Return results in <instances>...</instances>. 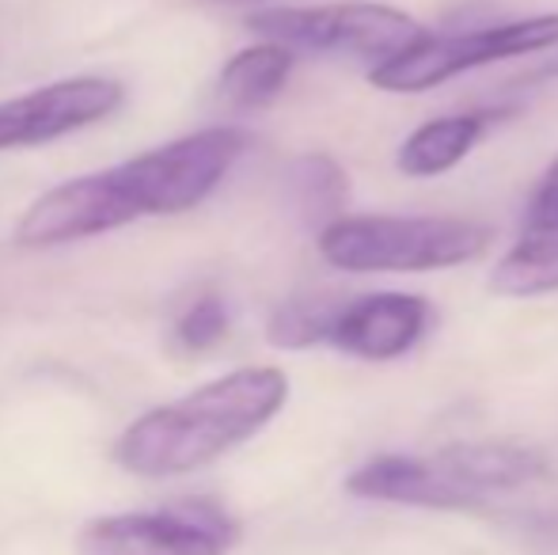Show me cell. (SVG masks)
I'll return each instance as SVG.
<instances>
[{
	"instance_id": "3957f363",
	"label": "cell",
	"mask_w": 558,
	"mask_h": 555,
	"mask_svg": "<svg viewBox=\"0 0 558 555\" xmlns=\"http://www.w3.org/2000/svg\"><path fill=\"white\" fill-rule=\"evenodd\" d=\"M547 475L544 453L513 442H468L448 445L434 457H373L345 480L357 498L429 510H468L501 491H517Z\"/></svg>"
},
{
	"instance_id": "ba28073f",
	"label": "cell",
	"mask_w": 558,
	"mask_h": 555,
	"mask_svg": "<svg viewBox=\"0 0 558 555\" xmlns=\"http://www.w3.org/2000/svg\"><path fill=\"white\" fill-rule=\"evenodd\" d=\"M122 104V84L107 76H69L27 96L0 99V153L58 141L107 119Z\"/></svg>"
},
{
	"instance_id": "5bb4252c",
	"label": "cell",
	"mask_w": 558,
	"mask_h": 555,
	"mask_svg": "<svg viewBox=\"0 0 558 555\" xmlns=\"http://www.w3.org/2000/svg\"><path fill=\"white\" fill-rule=\"evenodd\" d=\"M289 191L304 217H327V225L338 221V209L345 202V171L331 156L312 153L289 168Z\"/></svg>"
},
{
	"instance_id": "277c9868",
	"label": "cell",
	"mask_w": 558,
	"mask_h": 555,
	"mask_svg": "<svg viewBox=\"0 0 558 555\" xmlns=\"http://www.w3.org/2000/svg\"><path fill=\"white\" fill-rule=\"evenodd\" d=\"M490 240V225L468 217H338L316 248L350 275H426L478 260Z\"/></svg>"
},
{
	"instance_id": "9c48e42d",
	"label": "cell",
	"mask_w": 558,
	"mask_h": 555,
	"mask_svg": "<svg viewBox=\"0 0 558 555\" xmlns=\"http://www.w3.org/2000/svg\"><path fill=\"white\" fill-rule=\"evenodd\" d=\"M429 304L418 293H368L338 312L331 347L361 362H396L422 339Z\"/></svg>"
},
{
	"instance_id": "8fae6325",
	"label": "cell",
	"mask_w": 558,
	"mask_h": 555,
	"mask_svg": "<svg viewBox=\"0 0 558 555\" xmlns=\"http://www.w3.org/2000/svg\"><path fill=\"white\" fill-rule=\"evenodd\" d=\"M498 297H544L558 289V221L524 217L517 244L498 260L490 275Z\"/></svg>"
},
{
	"instance_id": "7c38bea8",
	"label": "cell",
	"mask_w": 558,
	"mask_h": 555,
	"mask_svg": "<svg viewBox=\"0 0 558 555\" xmlns=\"http://www.w3.org/2000/svg\"><path fill=\"white\" fill-rule=\"evenodd\" d=\"M293 65L296 50H289L281 43L247 46L235 58H228V65L221 69V81H217V92L235 111H255V107H266L278 99Z\"/></svg>"
},
{
	"instance_id": "30bf717a",
	"label": "cell",
	"mask_w": 558,
	"mask_h": 555,
	"mask_svg": "<svg viewBox=\"0 0 558 555\" xmlns=\"http://www.w3.org/2000/svg\"><path fill=\"white\" fill-rule=\"evenodd\" d=\"M486 126H490V114H483V111L441 114V119L422 122V126L399 145L396 168L411 179L445 176V171H452L456 164L483 141Z\"/></svg>"
},
{
	"instance_id": "4fadbf2b",
	"label": "cell",
	"mask_w": 558,
	"mask_h": 555,
	"mask_svg": "<svg viewBox=\"0 0 558 555\" xmlns=\"http://www.w3.org/2000/svg\"><path fill=\"white\" fill-rule=\"evenodd\" d=\"M345 309V301H338L331 293H312V297H293L270 316L266 339L281 350H308L319 342H331L338 312Z\"/></svg>"
},
{
	"instance_id": "52a82bcc",
	"label": "cell",
	"mask_w": 558,
	"mask_h": 555,
	"mask_svg": "<svg viewBox=\"0 0 558 555\" xmlns=\"http://www.w3.org/2000/svg\"><path fill=\"white\" fill-rule=\"evenodd\" d=\"M240 544V521L209 498L96 518L81 529V555H225Z\"/></svg>"
},
{
	"instance_id": "e0dca14e",
	"label": "cell",
	"mask_w": 558,
	"mask_h": 555,
	"mask_svg": "<svg viewBox=\"0 0 558 555\" xmlns=\"http://www.w3.org/2000/svg\"><path fill=\"white\" fill-rule=\"evenodd\" d=\"M547 73H558V61H555V65H551V69H547Z\"/></svg>"
},
{
	"instance_id": "9a60e30c",
	"label": "cell",
	"mask_w": 558,
	"mask_h": 555,
	"mask_svg": "<svg viewBox=\"0 0 558 555\" xmlns=\"http://www.w3.org/2000/svg\"><path fill=\"white\" fill-rule=\"evenodd\" d=\"M228 335V309L221 297H198V301L191 304V309L179 316L175 324V339L183 350H191V354H202V350H214L217 342H221Z\"/></svg>"
},
{
	"instance_id": "8992f818",
	"label": "cell",
	"mask_w": 558,
	"mask_h": 555,
	"mask_svg": "<svg viewBox=\"0 0 558 555\" xmlns=\"http://www.w3.org/2000/svg\"><path fill=\"white\" fill-rule=\"evenodd\" d=\"M551 46H558V12L456 31V35L429 31L414 50L368 69V81L380 92L414 96V92H429L460 73H471V69L494 65L506 58H524V53H544Z\"/></svg>"
},
{
	"instance_id": "5b68a950",
	"label": "cell",
	"mask_w": 558,
	"mask_h": 555,
	"mask_svg": "<svg viewBox=\"0 0 558 555\" xmlns=\"http://www.w3.org/2000/svg\"><path fill=\"white\" fill-rule=\"evenodd\" d=\"M247 27L266 43L289 50L345 53V58H373L376 65L414 50L429 35L414 15L368 0H338V4H301V8H258L247 15Z\"/></svg>"
},
{
	"instance_id": "2e32d148",
	"label": "cell",
	"mask_w": 558,
	"mask_h": 555,
	"mask_svg": "<svg viewBox=\"0 0 558 555\" xmlns=\"http://www.w3.org/2000/svg\"><path fill=\"white\" fill-rule=\"evenodd\" d=\"M524 217H558V156L551 160V168L544 171V179L536 183L529 202V214Z\"/></svg>"
},
{
	"instance_id": "6da1fadb",
	"label": "cell",
	"mask_w": 558,
	"mask_h": 555,
	"mask_svg": "<svg viewBox=\"0 0 558 555\" xmlns=\"http://www.w3.org/2000/svg\"><path fill=\"white\" fill-rule=\"evenodd\" d=\"M247 148V134L235 126H209L168 141L114 168L76 176L38 194L15 225L20 248H58L122 229L137 217L186 214L221 186Z\"/></svg>"
},
{
	"instance_id": "7a4b0ae2",
	"label": "cell",
	"mask_w": 558,
	"mask_h": 555,
	"mask_svg": "<svg viewBox=\"0 0 558 555\" xmlns=\"http://www.w3.org/2000/svg\"><path fill=\"white\" fill-rule=\"evenodd\" d=\"M286 400L289 377L274 365L225 373L186 393L183 400L130 422L114 445V460L125 472L148 480L186 475L255 437L286 408Z\"/></svg>"
}]
</instances>
